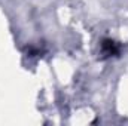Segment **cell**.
Wrapping results in <instances>:
<instances>
[{
    "instance_id": "cell-1",
    "label": "cell",
    "mask_w": 128,
    "mask_h": 126,
    "mask_svg": "<svg viewBox=\"0 0 128 126\" xmlns=\"http://www.w3.org/2000/svg\"><path fill=\"white\" fill-rule=\"evenodd\" d=\"M103 48H104V54L106 55H112V54H116V48H115V43L113 42H104V45H103Z\"/></svg>"
}]
</instances>
